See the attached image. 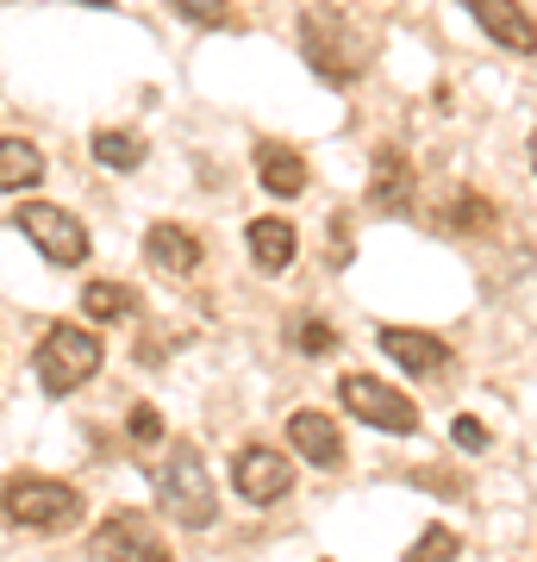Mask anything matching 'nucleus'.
<instances>
[{
  "label": "nucleus",
  "instance_id": "f257e3e1",
  "mask_svg": "<svg viewBox=\"0 0 537 562\" xmlns=\"http://www.w3.org/2000/svg\"><path fill=\"white\" fill-rule=\"evenodd\" d=\"M150 482H157L163 519L181 525V531H206V525L220 519V487H213L206 457H200L194 443H169L163 462L150 469Z\"/></svg>",
  "mask_w": 537,
  "mask_h": 562
},
{
  "label": "nucleus",
  "instance_id": "f03ea898",
  "mask_svg": "<svg viewBox=\"0 0 537 562\" xmlns=\"http://www.w3.org/2000/svg\"><path fill=\"white\" fill-rule=\"evenodd\" d=\"M300 57L313 63L318 81H332V88H350V81H362V69H369V44H362V32L350 20H344L338 7H300Z\"/></svg>",
  "mask_w": 537,
  "mask_h": 562
},
{
  "label": "nucleus",
  "instance_id": "7ed1b4c3",
  "mask_svg": "<svg viewBox=\"0 0 537 562\" xmlns=\"http://www.w3.org/2000/svg\"><path fill=\"white\" fill-rule=\"evenodd\" d=\"M0 519L20 525V531H76L81 525V494L69 482H51V475H13L0 487Z\"/></svg>",
  "mask_w": 537,
  "mask_h": 562
},
{
  "label": "nucleus",
  "instance_id": "20e7f679",
  "mask_svg": "<svg viewBox=\"0 0 537 562\" xmlns=\"http://www.w3.org/2000/svg\"><path fill=\"white\" fill-rule=\"evenodd\" d=\"M100 338L88 331V325H51L38 338V387L51 394V401H63V394H76V387H88L100 375Z\"/></svg>",
  "mask_w": 537,
  "mask_h": 562
},
{
  "label": "nucleus",
  "instance_id": "39448f33",
  "mask_svg": "<svg viewBox=\"0 0 537 562\" xmlns=\"http://www.w3.org/2000/svg\"><path fill=\"white\" fill-rule=\"evenodd\" d=\"M13 220H20L25 238L38 244V257H44V262H57V269H81V262H88V250H94V244H88V225H81L69 206L25 201Z\"/></svg>",
  "mask_w": 537,
  "mask_h": 562
},
{
  "label": "nucleus",
  "instance_id": "423d86ee",
  "mask_svg": "<svg viewBox=\"0 0 537 562\" xmlns=\"http://www.w3.org/2000/svg\"><path fill=\"white\" fill-rule=\"evenodd\" d=\"M338 401L350 406V419L376 425V431H388V438H413V431H418V406L406 401L400 387L376 382V375H344Z\"/></svg>",
  "mask_w": 537,
  "mask_h": 562
},
{
  "label": "nucleus",
  "instance_id": "0eeeda50",
  "mask_svg": "<svg viewBox=\"0 0 537 562\" xmlns=\"http://www.w3.org/2000/svg\"><path fill=\"white\" fill-rule=\"evenodd\" d=\"M232 487H238L250 506H276L294 494V457H281L269 443H244L232 457Z\"/></svg>",
  "mask_w": 537,
  "mask_h": 562
},
{
  "label": "nucleus",
  "instance_id": "6e6552de",
  "mask_svg": "<svg viewBox=\"0 0 537 562\" xmlns=\"http://www.w3.org/2000/svg\"><path fill=\"white\" fill-rule=\"evenodd\" d=\"M88 557H138V562H157L163 557V538L157 525L144 513H113L88 531Z\"/></svg>",
  "mask_w": 537,
  "mask_h": 562
},
{
  "label": "nucleus",
  "instance_id": "1a4fd4ad",
  "mask_svg": "<svg viewBox=\"0 0 537 562\" xmlns=\"http://www.w3.org/2000/svg\"><path fill=\"white\" fill-rule=\"evenodd\" d=\"M469 7V20L500 44V50H513V57H537V20L518 7V0H462Z\"/></svg>",
  "mask_w": 537,
  "mask_h": 562
},
{
  "label": "nucleus",
  "instance_id": "9d476101",
  "mask_svg": "<svg viewBox=\"0 0 537 562\" xmlns=\"http://www.w3.org/2000/svg\"><path fill=\"white\" fill-rule=\"evenodd\" d=\"M418 194V176H413V157L400 150V144H388V150H376V162H369V206L376 213H406Z\"/></svg>",
  "mask_w": 537,
  "mask_h": 562
},
{
  "label": "nucleus",
  "instance_id": "9b49d317",
  "mask_svg": "<svg viewBox=\"0 0 537 562\" xmlns=\"http://www.w3.org/2000/svg\"><path fill=\"white\" fill-rule=\"evenodd\" d=\"M381 357H394L406 375H444L450 369V344L432 338V331H413V325H388L381 331Z\"/></svg>",
  "mask_w": 537,
  "mask_h": 562
},
{
  "label": "nucleus",
  "instance_id": "f8f14e48",
  "mask_svg": "<svg viewBox=\"0 0 537 562\" xmlns=\"http://www.w3.org/2000/svg\"><path fill=\"white\" fill-rule=\"evenodd\" d=\"M288 443H294V457H306L313 469H325V475H332V469H344V438H338V425L325 419V413H313V406L288 419Z\"/></svg>",
  "mask_w": 537,
  "mask_h": 562
},
{
  "label": "nucleus",
  "instance_id": "ddd939ff",
  "mask_svg": "<svg viewBox=\"0 0 537 562\" xmlns=\"http://www.w3.org/2000/svg\"><path fill=\"white\" fill-rule=\"evenodd\" d=\"M144 257H150V269H163V276H194L206 250H200V238L188 232V225L163 220V225H150V232H144Z\"/></svg>",
  "mask_w": 537,
  "mask_h": 562
},
{
  "label": "nucleus",
  "instance_id": "4468645a",
  "mask_svg": "<svg viewBox=\"0 0 537 562\" xmlns=\"http://www.w3.org/2000/svg\"><path fill=\"white\" fill-rule=\"evenodd\" d=\"M257 181L281 201H294V194H306V157L294 144H257Z\"/></svg>",
  "mask_w": 537,
  "mask_h": 562
},
{
  "label": "nucleus",
  "instance_id": "2eb2a0df",
  "mask_svg": "<svg viewBox=\"0 0 537 562\" xmlns=\"http://www.w3.org/2000/svg\"><path fill=\"white\" fill-rule=\"evenodd\" d=\"M244 244H250V262H257L262 276H281V269L294 262V250H300V238H294L288 220H250Z\"/></svg>",
  "mask_w": 537,
  "mask_h": 562
},
{
  "label": "nucleus",
  "instance_id": "dca6fc26",
  "mask_svg": "<svg viewBox=\"0 0 537 562\" xmlns=\"http://www.w3.org/2000/svg\"><path fill=\"white\" fill-rule=\"evenodd\" d=\"M81 313L94 325H120L138 313V288H125V281H88L81 288Z\"/></svg>",
  "mask_w": 537,
  "mask_h": 562
},
{
  "label": "nucleus",
  "instance_id": "f3484780",
  "mask_svg": "<svg viewBox=\"0 0 537 562\" xmlns=\"http://www.w3.org/2000/svg\"><path fill=\"white\" fill-rule=\"evenodd\" d=\"M38 181H44L38 144H25V138H0V194H20V188H38Z\"/></svg>",
  "mask_w": 537,
  "mask_h": 562
},
{
  "label": "nucleus",
  "instance_id": "a211bd4d",
  "mask_svg": "<svg viewBox=\"0 0 537 562\" xmlns=\"http://www.w3.org/2000/svg\"><path fill=\"white\" fill-rule=\"evenodd\" d=\"M94 162H100V169L132 176V169L144 162V138H138V132H94Z\"/></svg>",
  "mask_w": 537,
  "mask_h": 562
},
{
  "label": "nucleus",
  "instance_id": "6ab92c4d",
  "mask_svg": "<svg viewBox=\"0 0 537 562\" xmlns=\"http://www.w3.org/2000/svg\"><path fill=\"white\" fill-rule=\"evenodd\" d=\"M176 20L188 25H238V13H232V0H163Z\"/></svg>",
  "mask_w": 537,
  "mask_h": 562
},
{
  "label": "nucleus",
  "instance_id": "aec40b11",
  "mask_svg": "<svg viewBox=\"0 0 537 562\" xmlns=\"http://www.w3.org/2000/svg\"><path fill=\"white\" fill-rule=\"evenodd\" d=\"M294 344L306 350V357H332V350H338V331L318 325V319H294Z\"/></svg>",
  "mask_w": 537,
  "mask_h": 562
},
{
  "label": "nucleus",
  "instance_id": "412c9836",
  "mask_svg": "<svg viewBox=\"0 0 537 562\" xmlns=\"http://www.w3.org/2000/svg\"><path fill=\"white\" fill-rule=\"evenodd\" d=\"M457 550H462V538L450 531V525H432V531L413 543V557H457Z\"/></svg>",
  "mask_w": 537,
  "mask_h": 562
},
{
  "label": "nucleus",
  "instance_id": "4be33fe9",
  "mask_svg": "<svg viewBox=\"0 0 537 562\" xmlns=\"http://www.w3.org/2000/svg\"><path fill=\"white\" fill-rule=\"evenodd\" d=\"M457 213H450V225H469V232H481V225L494 220V213H488V201H481V194H457Z\"/></svg>",
  "mask_w": 537,
  "mask_h": 562
},
{
  "label": "nucleus",
  "instance_id": "5701e85b",
  "mask_svg": "<svg viewBox=\"0 0 537 562\" xmlns=\"http://www.w3.org/2000/svg\"><path fill=\"white\" fill-rule=\"evenodd\" d=\"M138 443H157L163 438V419H157V406H132V425H125Z\"/></svg>",
  "mask_w": 537,
  "mask_h": 562
},
{
  "label": "nucleus",
  "instance_id": "b1692460",
  "mask_svg": "<svg viewBox=\"0 0 537 562\" xmlns=\"http://www.w3.org/2000/svg\"><path fill=\"white\" fill-rule=\"evenodd\" d=\"M450 438H457L462 450H488V425H481V419H469V413H462V419L450 425Z\"/></svg>",
  "mask_w": 537,
  "mask_h": 562
},
{
  "label": "nucleus",
  "instance_id": "393cba45",
  "mask_svg": "<svg viewBox=\"0 0 537 562\" xmlns=\"http://www.w3.org/2000/svg\"><path fill=\"white\" fill-rule=\"evenodd\" d=\"M344 262H350V225H332V269H344Z\"/></svg>",
  "mask_w": 537,
  "mask_h": 562
},
{
  "label": "nucleus",
  "instance_id": "a878e982",
  "mask_svg": "<svg viewBox=\"0 0 537 562\" xmlns=\"http://www.w3.org/2000/svg\"><path fill=\"white\" fill-rule=\"evenodd\" d=\"M76 7H120V0H76Z\"/></svg>",
  "mask_w": 537,
  "mask_h": 562
},
{
  "label": "nucleus",
  "instance_id": "bb28decb",
  "mask_svg": "<svg viewBox=\"0 0 537 562\" xmlns=\"http://www.w3.org/2000/svg\"><path fill=\"white\" fill-rule=\"evenodd\" d=\"M532 169H537V132H532Z\"/></svg>",
  "mask_w": 537,
  "mask_h": 562
}]
</instances>
